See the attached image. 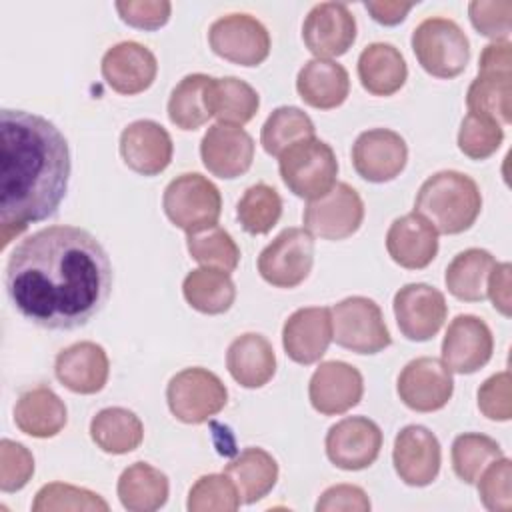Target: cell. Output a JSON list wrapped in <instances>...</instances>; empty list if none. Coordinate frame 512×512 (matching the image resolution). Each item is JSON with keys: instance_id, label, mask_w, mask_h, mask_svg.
Returning a JSON list of instances; mask_svg holds the SVG:
<instances>
[{"instance_id": "6da1fadb", "label": "cell", "mask_w": 512, "mask_h": 512, "mask_svg": "<svg viewBox=\"0 0 512 512\" xmlns=\"http://www.w3.org/2000/svg\"><path fill=\"white\" fill-rule=\"evenodd\" d=\"M112 264L100 240L78 226H48L24 238L6 262L14 310L48 330L86 326L108 302Z\"/></svg>"}, {"instance_id": "7a4b0ae2", "label": "cell", "mask_w": 512, "mask_h": 512, "mask_svg": "<svg viewBox=\"0 0 512 512\" xmlns=\"http://www.w3.org/2000/svg\"><path fill=\"white\" fill-rule=\"evenodd\" d=\"M70 148L48 118L26 110L0 112L2 248L28 224L52 218L68 190Z\"/></svg>"}, {"instance_id": "3957f363", "label": "cell", "mask_w": 512, "mask_h": 512, "mask_svg": "<svg viewBox=\"0 0 512 512\" xmlns=\"http://www.w3.org/2000/svg\"><path fill=\"white\" fill-rule=\"evenodd\" d=\"M482 210L478 184L462 172L440 170L418 188L414 212L424 216L436 232L460 234L468 230Z\"/></svg>"}, {"instance_id": "277c9868", "label": "cell", "mask_w": 512, "mask_h": 512, "mask_svg": "<svg viewBox=\"0 0 512 512\" xmlns=\"http://www.w3.org/2000/svg\"><path fill=\"white\" fill-rule=\"evenodd\" d=\"M278 170L290 192L314 200L336 184L338 160L330 144L312 136L288 146L278 156Z\"/></svg>"}, {"instance_id": "5b68a950", "label": "cell", "mask_w": 512, "mask_h": 512, "mask_svg": "<svg viewBox=\"0 0 512 512\" xmlns=\"http://www.w3.org/2000/svg\"><path fill=\"white\" fill-rule=\"evenodd\" d=\"M412 50L418 64L436 78H454L470 60V42L464 30L450 18L432 16L412 32Z\"/></svg>"}, {"instance_id": "8992f818", "label": "cell", "mask_w": 512, "mask_h": 512, "mask_svg": "<svg viewBox=\"0 0 512 512\" xmlns=\"http://www.w3.org/2000/svg\"><path fill=\"white\" fill-rule=\"evenodd\" d=\"M168 220L186 234L216 226L222 212L218 186L198 172H186L168 182L162 196Z\"/></svg>"}, {"instance_id": "52a82bcc", "label": "cell", "mask_w": 512, "mask_h": 512, "mask_svg": "<svg viewBox=\"0 0 512 512\" xmlns=\"http://www.w3.org/2000/svg\"><path fill=\"white\" fill-rule=\"evenodd\" d=\"M332 340L356 354H378L392 344L380 306L366 296H348L330 308Z\"/></svg>"}, {"instance_id": "ba28073f", "label": "cell", "mask_w": 512, "mask_h": 512, "mask_svg": "<svg viewBox=\"0 0 512 512\" xmlns=\"http://www.w3.org/2000/svg\"><path fill=\"white\" fill-rule=\"evenodd\" d=\"M166 402L176 420L202 424L228 402L224 382L210 370L194 366L174 374L166 386Z\"/></svg>"}, {"instance_id": "9c48e42d", "label": "cell", "mask_w": 512, "mask_h": 512, "mask_svg": "<svg viewBox=\"0 0 512 512\" xmlns=\"http://www.w3.org/2000/svg\"><path fill=\"white\" fill-rule=\"evenodd\" d=\"M314 264V238L306 228L282 230L258 256L260 276L276 288H296Z\"/></svg>"}, {"instance_id": "30bf717a", "label": "cell", "mask_w": 512, "mask_h": 512, "mask_svg": "<svg viewBox=\"0 0 512 512\" xmlns=\"http://www.w3.org/2000/svg\"><path fill=\"white\" fill-rule=\"evenodd\" d=\"M208 42L214 54L240 66H258L270 54L266 26L244 12L216 18L208 30Z\"/></svg>"}, {"instance_id": "8fae6325", "label": "cell", "mask_w": 512, "mask_h": 512, "mask_svg": "<svg viewBox=\"0 0 512 512\" xmlns=\"http://www.w3.org/2000/svg\"><path fill=\"white\" fill-rule=\"evenodd\" d=\"M364 220V202L346 182H336L320 198L308 200L302 222L304 228L324 240H344L352 236Z\"/></svg>"}, {"instance_id": "7c38bea8", "label": "cell", "mask_w": 512, "mask_h": 512, "mask_svg": "<svg viewBox=\"0 0 512 512\" xmlns=\"http://www.w3.org/2000/svg\"><path fill=\"white\" fill-rule=\"evenodd\" d=\"M392 308L402 336L412 342H426L434 338L444 326L448 314L444 294L424 282L402 286L394 294Z\"/></svg>"}, {"instance_id": "4fadbf2b", "label": "cell", "mask_w": 512, "mask_h": 512, "mask_svg": "<svg viewBox=\"0 0 512 512\" xmlns=\"http://www.w3.org/2000/svg\"><path fill=\"white\" fill-rule=\"evenodd\" d=\"M396 392L410 410L436 412L452 398L454 378L442 360L420 356L402 368Z\"/></svg>"}, {"instance_id": "5bb4252c", "label": "cell", "mask_w": 512, "mask_h": 512, "mask_svg": "<svg viewBox=\"0 0 512 512\" xmlns=\"http://www.w3.org/2000/svg\"><path fill=\"white\" fill-rule=\"evenodd\" d=\"M324 446L328 460L336 468L364 470L380 454L382 430L366 416H348L330 426Z\"/></svg>"}, {"instance_id": "9a60e30c", "label": "cell", "mask_w": 512, "mask_h": 512, "mask_svg": "<svg viewBox=\"0 0 512 512\" xmlns=\"http://www.w3.org/2000/svg\"><path fill=\"white\" fill-rule=\"evenodd\" d=\"M302 40L316 58L342 56L356 40V18L344 2L314 4L304 18Z\"/></svg>"}, {"instance_id": "2e32d148", "label": "cell", "mask_w": 512, "mask_h": 512, "mask_svg": "<svg viewBox=\"0 0 512 512\" xmlns=\"http://www.w3.org/2000/svg\"><path fill=\"white\" fill-rule=\"evenodd\" d=\"M406 140L390 128H372L352 144V164L360 178L382 184L394 180L406 166Z\"/></svg>"}, {"instance_id": "e0dca14e", "label": "cell", "mask_w": 512, "mask_h": 512, "mask_svg": "<svg viewBox=\"0 0 512 512\" xmlns=\"http://www.w3.org/2000/svg\"><path fill=\"white\" fill-rule=\"evenodd\" d=\"M494 352L488 324L474 314L456 316L442 340V362L450 372L474 374L486 366Z\"/></svg>"}, {"instance_id": "ac0fdd59", "label": "cell", "mask_w": 512, "mask_h": 512, "mask_svg": "<svg viewBox=\"0 0 512 512\" xmlns=\"http://www.w3.org/2000/svg\"><path fill=\"white\" fill-rule=\"evenodd\" d=\"M392 462L404 484L418 488L428 486L440 472V442L426 426L408 424L394 438Z\"/></svg>"}, {"instance_id": "d6986e66", "label": "cell", "mask_w": 512, "mask_h": 512, "mask_svg": "<svg viewBox=\"0 0 512 512\" xmlns=\"http://www.w3.org/2000/svg\"><path fill=\"white\" fill-rule=\"evenodd\" d=\"M362 394L364 380L360 370L342 360L322 362L308 384L310 404L324 416L348 412L362 400Z\"/></svg>"}, {"instance_id": "ffe728a7", "label": "cell", "mask_w": 512, "mask_h": 512, "mask_svg": "<svg viewBox=\"0 0 512 512\" xmlns=\"http://www.w3.org/2000/svg\"><path fill=\"white\" fill-rule=\"evenodd\" d=\"M100 70L102 78L114 92L132 96L152 86L158 74V62L152 50L144 44L124 40L104 52Z\"/></svg>"}, {"instance_id": "44dd1931", "label": "cell", "mask_w": 512, "mask_h": 512, "mask_svg": "<svg viewBox=\"0 0 512 512\" xmlns=\"http://www.w3.org/2000/svg\"><path fill=\"white\" fill-rule=\"evenodd\" d=\"M200 158L210 174L232 180L250 170L254 140L244 128L218 122L202 136Z\"/></svg>"}, {"instance_id": "7402d4cb", "label": "cell", "mask_w": 512, "mask_h": 512, "mask_svg": "<svg viewBox=\"0 0 512 512\" xmlns=\"http://www.w3.org/2000/svg\"><path fill=\"white\" fill-rule=\"evenodd\" d=\"M174 144L168 130L154 120H134L120 134V156L124 164L142 174L156 176L172 160Z\"/></svg>"}, {"instance_id": "603a6c76", "label": "cell", "mask_w": 512, "mask_h": 512, "mask_svg": "<svg viewBox=\"0 0 512 512\" xmlns=\"http://www.w3.org/2000/svg\"><path fill=\"white\" fill-rule=\"evenodd\" d=\"M332 342V316L326 306L298 308L282 328V346L296 364L318 362Z\"/></svg>"}, {"instance_id": "cb8c5ba5", "label": "cell", "mask_w": 512, "mask_h": 512, "mask_svg": "<svg viewBox=\"0 0 512 512\" xmlns=\"http://www.w3.org/2000/svg\"><path fill=\"white\" fill-rule=\"evenodd\" d=\"M54 372L60 384L70 392L96 394L108 382V354L100 344L90 340L70 344L58 352L54 360Z\"/></svg>"}, {"instance_id": "d4e9b609", "label": "cell", "mask_w": 512, "mask_h": 512, "mask_svg": "<svg viewBox=\"0 0 512 512\" xmlns=\"http://www.w3.org/2000/svg\"><path fill=\"white\" fill-rule=\"evenodd\" d=\"M390 258L408 270L426 268L438 254V232L418 212L396 218L386 232Z\"/></svg>"}, {"instance_id": "484cf974", "label": "cell", "mask_w": 512, "mask_h": 512, "mask_svg": "<svg viewBox=\"0 0 512 512\" xmlns=\"http://www.w3.org/2000/svg\"><path fill=\"white\" fill-rule=\"evenodd\" d=\"M226 366L240 386L262 388L276 372V354L262 334L246 332L230 342Z\"/></svg>"}, {"instance_id": "4316f807", "label": "cell", "mask_w": 512, "mask_h": 512, "mask_svg": "<svg viewBox=\"0 0 512 512\" xmlns=\"http://www.w3.org/2000/svg\"><path fill=\"white\" fill-rule=\"evenodd\" d=\"M296 90L308 106L330 110L348 98L350 78L342 64L334 60L312 58L300 68L296 76Z\"/></svg>"}, {"instance_id": "83f0119b", "label": "cell", "mask_w": 512, "mask_h": 512, "mask_svg": "<svg viewBox=\"0 0 512 512\" xmlns=\"http://www.w3.org/2000/svg\"><path fill=\"white\" fill-rule=\"evenodd\" d=\"M68 422V410L62 398L48 386H36L20 394L14 406V424L32 438H52Z\"/></svg>"}, {"instance_id": "f1b7e54d", "label": "cell", "mask_w": 512, "mask_h": 512, "mask_svg": "<svg viewBox=\"0 0 512 512\" xmlns=\"http://www.w3.org/2000/svg\"><path fill=\"white\" fill-rule=\"evenodd\" d=\"M358 78L366 92L374 96H392L404 86L408 66L396 46L388 42H372L358 56Z\"/></svg>"}, {"instance_id": "f546056e", "label": "cell", "mask_w": 512, "mask_h": 512, "mask_svg": "<svg viewBox=\"0 0 512 512\" xmlns=\"http://www.w3.org/2000/svg\"><path fill=\"white\" fill-rule=\"evenodd\" d=\"M224 472L234 482L240 502L244 504H254L268 496L278 480V464L274 456L258 446L244 448L226 464Z\"/></svg>"}, {"instance_id": "4dcf8cb0", "label": "cell", "mask_w": 512, "mask_h": 512, "mask_svg": "<svg viewBox=\"0 0 512 512\" xmlns=\"http://www.w3.org/2000/svg\"><path fill=\"white\" fill-rule=\"evenodd\" d=\"M120 504L130 512H154L168 500V476L148 462H134L118 478Z\"/></svg>"}, {"instance_id": "1f68e13d", "label": "cell", "mask_w": 512, "mask_h": 512, "mask_svg": "<svg viewBox=\"0 0 512 512\" xmlns=\"http://www.w3.org/2000/svg\"><path fill=\"white\" fill-rule=\"evenodd\" d=\"M212 84L208 74H188L168 98V118L180 130H196L212 118Z\"/></svg>"}, {"instance_id": "d6a6232c", "label": "cell", "mask_w": 512, "mask_h": 512, "mask_svg": "<svg viewBox=\"0 0 512 512\" xmlns=\"http://www.w3.org/2000/svg\"><path fill=\"white\" fill-rule=\"evenodd\" d=\"M494 266V256L484 248H468L458 252L444 274L448 292L464 302L484 300Z\"/></svg>"}, {"instance_id": "836d02e7", "label": "cell", "mask_w": 512, "mask_h": 512, "mask_svg": "<svg viewBox=\"0 0 512 512\" xmlns=\"http://www.w3.org/2000/svg\"><path fill=\"white\" fill-rule=\"evenodd\" d=\"M90 438L108 454H128L142 444L144 426L132 410L110 406L90 420Z\"/></svg>"}, {"instance_id": "e575fe53", "label": "cell", "mask_w": 512, "mask_h": 512, "mask_svg": "<svg viewBox=\"0 0 512 512\" xmlns=\"http://www.w3.org/2000/svg\"><path fill=\"white\" fill-rule=\"evenodd\" d=\"M182 294L186 302L202 314H224L236 300V286L230 272L202 266L186 274Z\"/></svg>"}, {"instance_id": "d590c367", "label": "cell", "mask_w": 512, "mask_h": 512, "mask_svg": "<svg viewBox=\"0 0 512 512\" xmlns=\"http://www.w3.org/2000/svg\"><path fill=\"white\" fill-rule=\"evenodd\" d=\"M260 108L258 92L236 76L214 78L212 84V116L222 124L242 126L250 122Z\"/></svg>"}, {"instance_id": "8d00e7d4", "label": "cell", "mask_w": 512, "mask_h": 512, "mask_svg": "<svg viewBox=\"0 0 512 512\" xmlns=\"http://www.w3.org/2000/svg\"><path fill=\"white\" fill-rule=\"evenodd\" d=\"M468 112L492 118L494 122L510 124L512 112V76L478 74L466 92Z\"/></svg>"}, {"instance_id": "74e56055", "label": "cell", "mask_w": 512, "mask_h": 512, "mask_svg": "<svg viewBox=\"0 0 512 512\" xmlns=\"http://www.w3.org/2000/svg\"><path fill=\"white\" fill-rule=\"evenodd\" d=\"M316 132L312 118L298 106H280L272 110L260 130V144L270 156H280L298 140L312 138Z\"/></svg>"}, {"instance_id": "f35d334b", "label": "cell", "mask_w": 512, "mask_h": 512, "mask_svg": "<svg viewBox=\"0 0 512 512\" xmlns=\"http://www.w3.org/2000/svg\"><path fill=\"white\" fill-rule=\"evenodd\" d=\"M282 216V198L280 194L264 184L258 182L242 194L236 206V218L240 226L248 234H268Z\"/></svg>"}, {"instance_id": "ab89813d", "label": "cell", "mask_w": 512, "mask_h": 512, "mask_svg": "<svg viewBox=\"0 0 512 512\" xmlns=\"http://www.w3.org/2000/svg\"><path fill=\"white\" fill-rule=\"evenodd\" d=\"M452 468L454 474L466 482L474 484L482 470L504 456L500 444L486 436V434H476V432H464L454 438L452 442Z\"/></svg>"}, {"instance_id": "60d3db41", "label": "cell", "mask_w": 512, "mask_h": 512, "mask_svg": "<svg viewBox=\"0 0 512 512\" xmlns=\"http://www.w3.org/2000/svg\"><path fill=\"white\" fill-rule=\"evenodd\" d=\"M190 256L202 266L220 268L224 272L236 270L240 262V248L234 238L220 226H210L200 232H192L186 238Z\"/></svg>"}, {"instance_id": "b9f144b4", "label": "cell", "mask_w": 512, "mask_h": 512, "mask_svg": "<svg viewBox=\"0 0 512 512\" xmlns=\"http://www.w3.org/2000/svg\"><path fill=\"white\" fill-rule=\"evenodd\" d=\"M240 506V494L226 472L200 476L190 492L186 508L190 512H234Z\"/></svg>"}, {"instance_id": "7bdbcfd3", "label": "cell", "mask_w": 512, "mask_h": 512, "mask_svg": "<svg viewBox=\"0 0 512 512\" xmlns=\"http://www.w3.org/2000/svg\"><path fill=\"white\" fill-rule=\"evenodd\" d=\"M110 506L108 502L86 488H78L64 482H50L44 484L32 502L34 512H56V510H102L106 512Z\"/></svg>"}, {"instance_id": "ee69618b", "label": "cell", "mask_w": 512, "mask_h": 512, "mask_svg": "<svg viewBox=\"0 0 512 512\" xmlns=\"http://www.w3.org/2000/svg\"><path fill=\"white\" fill-rule=\"evenodd\" d=\"M504 140V130L492 118L468 112L458 130V148L472 160L492 156Z\"/></svg>"}, {"instance_id": "f6af8a7d", "label": "cell", "mask_w": 512, "mask_h": 512, "mask_svg": "<svg viewBox=\"0 0 512 512\" xmlns=\"http://www.w3.org/2000/svg\"><path fill=\"white\" fill-rule=\"evenodd\" d=\"M512 462L502 456L490 462L478 476V496L490 512H510L512 510Z\"/></svg>"}, {"instance_id": "bcb514c9", "label": "cell", "mask_w": 512, "mask_h": 512, "mask_svg": "<svg viewBox=\"0 0 512 512\" xmlns=\"http://www.w3.org/2000/svg\"><path fill=\"white\" fill-rule=\"evenodd\" d=\"M472 26L494 42H504L512 30V2L510 0H472L468 4Z\"/></svg>"}, {"instance_id": "7dc6e473", "label": "cell", "mask_w": 512, "mask_h": 512, "mask_svg": "<svg viewBox=\"0 0 512 512\" xmlns=\"http://www.w3.org/2000/svg\"><path fill=\"white\" fill-rule=\"evenodd\" d=\"M34 474V458L30 450L14 440L4 438L0 442V490H22Z\"/></svg>"}, {"instance_id": "c3c4849f", "label": "cell", "mask_w": 512, "mask_h": 512, "mask_svg": "<svg viewBox=\"0 0 512 512\" xmlns=\"http://www.w3.org/2000/svg\"><path fill=\"white\" fill-rule=\"evenodd\" d=\"M478 408L480 412L498 422L512 418V394H510V372L502 370L478 388Z\"/></svg>"}, {"instance_id": "681fc988", "label": "cell", "mask_w": 512, "mask_h": 512, "mask_svg": "<svg viewBox=\"0 0 512 512\" xmlns=\"http://www.w3.org/2000/svg\"><path fill=\"white\" fill-rule=\"evenodd\" d=\"M120 18L142 30H158L170 18L172 4L168 0H120L116 2Z\"/></svg>"}, {"instance_id": "f907efd6", "label": "cell", "mask_w": 512, "mask_h": 512, "mask_svg": "<svg viewBox=\"0 0 512 512\" xmlns=\"http://www.w3.org/2000/svg\"><path fill=\"white\" fill-rule=\"evenodd\" d=\"M318 512H368L370 500L360 486L336 484L322 492L316 502Z\"/></svg>"}, {"instance_id": "816d5d0a", "label": "cell", "mask_w": 512, "mask_h": 512, "mask_svg": "<svg viewBox=\"0 0 512 512\" xmlns=\"http://www.w3.org/2000/svg\"><path fill=\"white\" fill-rule=\"evenodd\" d=\"M510 274H512V266L508 262H500V264L496 262V266L490 272L488 288H486V296H490L492 306L506 318L510 316V308H512Z\"/></svg>"}, {"instance_id": "f5cc1de1", "label": "cell", "mask_w": 512, "mask_h": 512, "mask_svg": "<svg viewBox=\"0 0 512 512\" xmlns=\"http://www.w3.org/2000/svg\"><path fill=\"white\" fill-rule=\"evenodd\" d=\"M478 74H506L512 76V44L490 42L484 46L478 62Z\"/></svg>"}, {"instance_id": "db71d44e", "label": "cell", "mask_w": 512, "mask_h": 512, "mask_svg": "<svg viewBox=\"0 0 512 512\" xmlns=\"http://www.w3.org/2000/svg\"><path fill=\"white\" fill-rule=\"evenodd\" d=\"M412 6H414V2H398V0L364 2V8L370 12V16L384 26L400 24L406 18V14L412 10Z\"/></svg>"}]
</instances>
